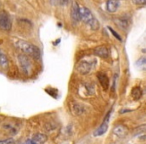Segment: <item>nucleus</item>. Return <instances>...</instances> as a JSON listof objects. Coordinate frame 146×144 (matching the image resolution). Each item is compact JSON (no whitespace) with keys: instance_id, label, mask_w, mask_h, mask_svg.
<instances>
[{"instance_id":"1","label":"nucleus","mask_w":146,"mask_h":144,"mask_svg":"<svg viewBox=\"0 0 146 144\" xmlns=\"http://www.w3.org/2000/svg\"><path fill=\"white\" fill-rule=\"evenodd\" d=\"M13 43H14L15 47L18 48L19 50L22 51L24 54L28 55V56H31L32 58L36 59H40L41 53L39 48L36 46V45L32 44V43H29L27 41L23 40V39H19V38H13Z\"/></svg>"},{"instance_id":"2","label":"nucleus","mask_w":146,"mask_h":144,"mask_svg":"<svg viewBox=\"0 0 146 144\" xmlns=\"http://www.w3.org/2000/svg\"><path fill=\"white\" fill-rule=\"evenodd\" d=\"M81 17H82V20L89 25L91 30L96 31L99 29L100 27L99 21L93 16V14H92V12L90 11L89 8H87V7H81Z\"/></svg>"},{"instance_id":"3","label":"nucleus","mask_w":146,"mask_h":144,"mask_svg":"<svg viewBox=\"0 0 146 144\" xmlns=\"http://www.w3.org/2000/svg\"><path fill=\"white\" fill-rule=\"evenodd\" d=\"M17 61H18L19 68L21 72L25 75H30L31 73V61L25 54L17 55Z\"/></svg>"},{"instance_id":"4","label":"nucleus","mask_w":146,"mask_h":144,"mask_svg":"<svg viewBox=\"0 0 146 144\" xmlns=\"http://www.w3.org/2000/svg\"><path fill=\"white\" fill-rule=\"evenodd\" d=\"M70 110L74 116H82L87 113V107L83 103L73 101L70 103Z\"/></svg>"},{"instance_id":"5","label":"nucleus","mask_w":146,"mask_h":144,"mask_svg":"<svg viewBox=\"0 0 146 144\" xmlns=\"http://www.w3.org/2000/svg\"><path fill=\"white\" fill-rule=\"evenodd\" d=\"M0 28L4 31H9L12 28V22L6 11H0Z\"/></svg>"},{"instance_id":"6","label":"nucleus","mask_w":146,"mask_h":144,"mask_svg":"<svg viewBox=\"0 0 146 144\" xmlns=\"http://www.w3.org/2000/svg\"><path fill=\"white\" fill-rule=\"evenodd\" d=\"M92 69V62L88 60H81L80 62H78V64L76 65V70L79 72L80 74H88Z\"/></svg>"},{"instance_id":"7","label":"nucleus","mask_w":146,"mask_h":144,"mask_svg":"<svg viewBox=\"0 0 146 144\" xmlns=\"http://www.w3.org/2000/svg\"><path fill=\"white\" fill-rule=\"evenodd\" d=\"M70 16L73 20L75 21V22H79V21L82 20L81 7H79V4H78L76 1H73L72 2V6H71V11H70Z\"/></svg>"},{"instance_id":"8","label":"nucleus","mask_w":146,"mask_h":144,"mask_svg":"<svg viewBox=\"0 0 146 144\" xmlns=\"http://www.w3.org/2000/svg\"><path fill=\"white\" fill-rule=\"evenodd\" d=\"M110 114H111V111L108 112L107 116L105 117L104 121L102 122L101 125H100L99 127H98L97 129H96V131L94 132V135H95V136H101V135H103V134L105 133L106 131H107V129H108V122H109Z\"/></svg>"},{"instance_id":"9","label":"nucleus","mask_w":146,"mask_h":144,"mask_svg":"<svg viewBox=\"0 0 146 144\" xmlns=\"http://www.w3.org/2000/svg\"><path fill=\"white\" fill-rule=\"evenodd\" d=\"M114 22L116 23V25H117L120 29H122V30H126V29L129 27L130 21H129V19L126 18V17L121 16V17H118V18L114 19Z\"/></svg>"},{"instance_id":"10","label":"nucleus","mask_w":146,"mask_h":144,"mask_svg":"<svg viewBox=\"0 0 146 144\" xmlns=\"http://www.w3.org/2000/svg\"><path fill=\"white\" fill-rule=\"evenodd\" d=\"M2 128L5 130V131L8 132L9 134H11V135H15V134H17V132H18V127L15 126L14 124L11 123V122H9V121L3 122Z\"/></svg>"},{"instance_id":"11","label":"nucleus","mask_w":146,"mask_h":144,"mask_svg":"<svg viewBox=\"0 0 146 144\" xmlns=\"http://www.w3.org/2000/svg\"><path fill=\"white\" fill-rule=\"evenodd\" d=\"M119 0H107L106 2V10L110 13H114L119 8Z\"/></svg>"},{"instance_id":"12","label":"nucleus","mask_w":146,"mask_h":144,"mask_svg":"<svg viewBox=\"0 0 146 144\" xmlns=\"http://www.w3.org/2000/svg\"><path fill=\"white\" fill-rule=\"evenodd\" d=\"M93 53L98 57H101V58H107L109 56V51L108 48L105 46H97L96 48H94Z\"/></svg>"},{"instance_id":"13","label":"nucleus","mask_w":146,"mask_h":144,"mask_svg":"<svg viewBox=\"0 0 146 144\" xmlns=\"http://www.w3.org/2000/svg\"><path fill=\"white\" fill-rule=\"evenodd\" d=\"M97 79L99 80V83L101 84V86L103 87V89L107 90L109 88V78L103 72H99L97 74Z\"/></svg>"},{"instance_id":"14","label":"nucleus","mask_w":146,"mask_h":144,"mask_svg":"<svg viewBox=\"0 0 146 144\" xmlns=\"http://www.w3.org/2000/svg\"><path fill=\"white\" fill-rule=\"evenodd\" d=\"M113 133L115 134L118 137H124V136L127 135L128 133V129L126 126L122 125V124H119V125L115 126L113 128Z\"/></svg>"},{"instance_id":"15","label":"nucleus","mask_w":146,"mask_h":144,"mask_svg":"<svg viewBox=\"0 0 146 144\" xmlns=\"http://www.w3.org/2000/svg\"><path fill=\"white\" fill-rule=\"evenodd\" d=\"M32 139L34 140V141H36L38 144H43L47 141V135L39 132V133H35L34 135H33Z\"/></svg>"},{"instance_id":"16","label":"nucleus","mask_w":146,"mask_h":144,"mask_svg":"<svg viewBox=\"0 0 146 144\" xmlns=\"http://www.w3.org/2000/svg\"><path fill=\"white\" fill-rule=\"evenodd\" d=\"M142 94H143V92H142L141 88L138 87V86H136V87H133L131 90V96L132 98H133L134 100H139L140 98L142 97Z\"/></svg>"},{"instance_id":"17","label":"nucleus","mask_w":146,"mask_h":144,"mask_svg":"<svg viewBox=\"0 0 146 144\" xmlns=\"http://www.w3.org/2000/svg\"><path fill=\"white\" fill-rule=\"evenodd\" d=\"M0 67H2V68L8 67V58L1 49H0Z\"/></svg>"},{"instance_id":"18","label":"nucleus","mask_w":146,"mask_h":144,"mask_svg":"<svg viewBox=\"0 0 146 144\" xmlns=\"http://www.w3.org/2000/svg\"><path fill=\"white\" fill-rule=\"evenodd\" d=\"M50 2L53 6H66L71 2V0H50Z\"/></svg>"},{"instance_id":"19","label":"nucleus","mask_w":146,"mask_h":144,"mask_svg":"<svg viewBox=\"0 0 146 144\" xmlns=\"http://www.w3.org/2000/svg\"><path fill=\"white\" fill-rule=\"evenodd\" d=\"M136 66L139 67V68H141V69H146V56L141 57L139 60H137Z\"/></svg>"},{"instance_id":"20","label":"nucleus","mask_w":146,"mask_h":144,"mask_svg":"<svg viewBox=\"0 0 146 144\" xmlns=\"http://www.w3.org/2000/svg\"><path fill=\"white\" fill-rule=\"evenodd\" d=\"M143 131H146V124L141 125V126H138V127L136 128V130H135L136 133H141V132H143Z\"/></svg>"},{"instance_id":"21","label":"nucleus","mask_w":146,"mask_h":144,"mask_svg":"<svg viewBox=\"0 0 146 144\" xmlns=\"http://www.w3.org/2000/svg\"><path fill=\"white\" fill-rule=\"evenodd\" d=\"M14 142V140L12 138H7L4 140H0V144H12Z\"/></svg>"},{"instance_id":"22","label":"nucleus","mask_w":146,"mask_h":144,"mask_svg":"<svg viewBox=\"0 0 146 144\" xmlns=\"http://www.w3.org/2000/svg\"><path fill=\"white\" fill-rule=\"evenodd\" d=\"M108 29H109V30H110V32H111L112 34H113L114 36H115L116 38L118 39V40H119V41H121V40H122V39H121V37H120V35H119V34H117V33H116V31H114L113 29L111 28V27H108Z\"/></svg>"},{"instance_id":"23","label":"nucleus","mask_w":146,"mask_h":144,"mask_svg":"<svg viewBox=\"0 0 146 144\" xmlns=\"http://www.w3.org/2000/svg\"><path fill=\"white\" fill-rule=\"evenodd\" d=\"M133 3L136 5H146V0H133Z\"/></svg>"},{"instance_id":"24","label":"nucleus","mask_w":146,"mask_h":144,"mask_svg":"<svg viewBox=\"0 0 146 144\" xmlns=\"http://www.w3.org/2000/svg\"><path fill=\"white\" fill-rule=\"evenodd\" d=\"M23 144H38V143H37L36 141H34V140L31 138V139H27Z\"/></svg>"},{"instance_id":"25","label":"nucleus","mask_w":146,"mask_h":144,"mask_svg":"<svg viewBox=\"0 0 146 144\" xmlns=\"http://www.w3.org/2000/svg\"><path fill=\"white\" fill-rule=\"evenodd\" d=\"M144 92H145V93H146V88H145V89H144Z\"/></svg>"}]
</instances>
